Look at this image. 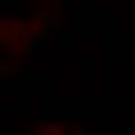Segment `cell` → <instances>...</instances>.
<instances>
[{
  "label": "cell",
  "mask_w": 135,
  "mask_h": 135,
  "mask_svg": "<svg viewBox=\"0 0 135 135\" xmlns=\"http://www.w3.org/2000/svg\"><path fill=\"white\" fill-rule=\"evenodd\" d=\"M52 31H62V0H31V11H11V21H0V73H11L31 42H52Z\"/></svg>",
  "instance_id": "obj_1"
},
{
  "label": "cell",
  "mask_w": 135,
  "mask_h": 135,
  "mask_svg": "<svg viewBox=\"0 0 135 135\" xmlns=\"http://www.w3.org/2000/svg\"><path fill=\"white\" fill-rule=\"evenodd\" d=\"M31 135H83V125H62V114H52V125H31Z\"/></svg>",
  "instance_id": "obj_2"
}]
</instances>
